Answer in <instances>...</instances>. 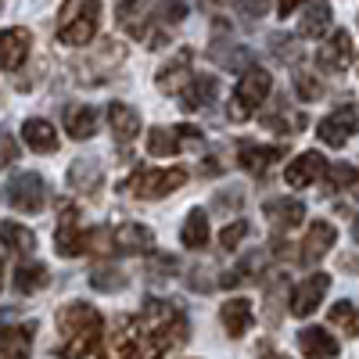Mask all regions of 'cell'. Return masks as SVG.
Here are the masks:
<instances>
[{"instance_id":"obj_1","label":"cell","mask_w":359,"mask_h":359,"mask_svg":"<svg viewBox=\"0 0 359 359\" xmlns=\"http://www.w3.org/2000/svg\"><path fill=\"white\" fill-rule=\"evenodd\" d=\"M187 341V316L162 298H144L137 316V359H162Z\"/></svg>"},{"instance_id":"obj_2","label":"cell","mask_w":359,"mask_h":359,"mask_svg":"<svg viewBox=\"0 0 359 359\" xmlns=\"http://www.w3.org/2000/svg\"><path fill=\"white\" fill-rule=\"evenodd\" d=\"M104 331V320L94 306L86 302H72L65 309H57V355L62 359H86L97 348Z\"/></svg>"},{"instance_id":"obj_3","label":"cell","mask_w":359,"mask_h":359,"mask_svg":"<svg viewBox=\"0 0 359 359\" xmlns=\"http://www.w3.org/2000/svg\"><path fill=\"white\" fill-rule=\"evenodd\" d=\"M101 25V0H65L57 15V40L69 47H86L97 36Z\"/></svg>"},{"instance_id":"obj_4","label":"cell","mask_w":359,"mask_h":359,"mask_svg":"<svg viewBox=\"0 0 359 359\" xmlns=\"http://www.w3.org/2000/svg\"><path fill=\"white\" fill-rule=\"evenodd\" d=\"M184 184H187V169H180V165H172V169H137L123 184V191L137 201H158V198L180 191Z\"/></svg>"},{"instance_id":"obj_5","label":"cell","mask_w":359,"mask_h":359,"mask_svg":"<svg viewBox=\"0 0 359 359\" xmlns=\"http://www.w3.org/2000/svg\"><path fill=\"white\" fill-rule=\"evenodd\" d=\"M269 90H273L269 72L259 69V65H252L241 79H237V90H233V97L226 104V115L233 118V123H245V118H252L259 111V104L269 97Z\"/></svg>"},{"instance_id":"obj_6","label":"cell","mask_w":359,"mask_h":359,"mask_svg":"<svg viewBox=\"0 0 359 359\" xmlns=\"http://www.w3.org/2000/svg\"><path fill=\"white\" fill-rule=\"evenodd\" d=\"M4 198L15 212H40L43 201H47V187H43V176L40 172H11L8 184H4Z\"/></svg>"},{"instance_id":"obj_7","label":"cell","mask_w":359,"mask_h":359,"mask_svg":"<svg viewBox=\"0 0 359 359\" xmlns=\"http://www.w3.org/2000/svg\"><path fill=\"white\" fill-rule=\"evenodd\" d=\"M123 57H126V47L123 43H115V40H104L97 47H90L83 62H76V72L83 83H101L115 72V65H123Z\"/></svg>"},{"instance_id":"obj_8","label":"cell","mask_w":359,"mask_h":359,"mask_svg":"<svg viewBox=\"0 0 359 359\" xmlns=\"http://www.w3.org/2000/svg\"><path fill=\"white\" fill-rule=\"evenodd\" d=\"M83 237L86 230H79V212L76 205H62V216H57V226H54V252L62 259H76L83 255Z\"/></svg>"},{"instance_id":"obj_9","label":"cell","mask_w":359,"mask_h":359,"mask_svg":"<svg viewBox=\"0 0 359 359\" xmlns=\"http://www.w3.org/2000/svg\"><path fill=\"white\" fill-rule=\"evenodd\" d=\"M187 144H201V130L194 126H155V130H147V151H151L155 158H165V155H176L180 147H187Z\"/></svg>"},{"instance_id":"obj_10","label":"cell","mask_w":359,"mask_h":359,"mask_svg":"<svg viewBox=\"0 0 359 359\" xmlns=\"http://www.w3.org/2000/svg\"><path fill=\"white\" fill-rule=\"evenodd\" d=\"M327 287H331V277H327V273H313V277H306L302 284L291 291V316H298V320L313 316L316 306L323 302Z\"/></svg>"},{"instance_id":"obj_11","label":"cell","mask_w":359,"mask_h":359,"mask_svg":"<svg viewBox=\"0 0 359 359\" xmlns=\"http://www.w3.org/2000/svg\"><path fill=\"white\" fill-rule=\"evenodd\" d=\"M355 133V108L352 104H341L334 108L327 118H320L316 126V137L327 144V147H345V140Z\"/></svg>"},{"instance_id":"obj_12","label":"cell","mask_w":359,"mask_h":359,"mask_svg":"<svg viewBox=\"0 0 359 359\" xmlns=\"http://www.w3.org/2000/svg\"><path fill=\"white\" fill-rule=\"evenodd\" d=\"M101 359H137V316H118L101 348Z\"/></svg>"},{"instance_id":"obj_13","label":"cell","mask_w":359,"mask_h":359,"mask_svg":"<svg viewBox=\"0 0 359 359\" xmlns=\"http://www.w3.org/2000/svg\"><path fill=\"white\" fill-rule=\"evenodd\" d=\"M29 50H33V33H29V29L11 25V29L0 33V65H4L8 72H18L22 69Z\"/></svg>"},{"instance_id":"obj_14","label":"cell","mask_w":359,"mask_h":359,"mask_svg":"<svg viewBox=\"0 0 359 359\" xmlns=\"http://www.w3.org/2000/svg\"><path fill=\"white\" fill-rule=\"evenodd\" d=\"M327 169L331 165H327V158L320 151H302L298 158L287 162L284 180H287V187H309V184H316V176H323Z\"/></svg>"},{"instance_id":"obj_15","label":"cell","mask_w":359,"mask_h":359,"mask_svg":"<svg viewBox=\"0 0 359 359\" xmlns=\"http://www.w3.org/2000/svg\"><path fill=\"white\" fill-rule=\"evenodd\" d=\"M348 62H352V36L345 29H338L331 40L316 47V65L327 69V72H345Z\"/></svg>"},{"instance_id":"obj_16","label":"cell","mask_w":359,"mask_h":359,"mask_svg":"<svg viewBox=\"0 0 359 359\" xmlns=\"http://www.w3.org/2000/svg\"><path fill=\"white\" fill-rule=\"evenodd\" d=\"M101 184H104V165H101V158H76V162L69 165V187H72L76 194H90V198H94V194L101 191Z\"/></svg>"},{"instance_id":"obj_17","label":"cell","mask_w":359,"mask_h":359,"mask_svg":"<svg viewBox=\"0 0 359 359\" xmlns=\"http://www.w3.org/2000/svg\"><path fill=\"white\" fill-rule=\"evenodd\" d=\"M284 158V147H269V144H252L245 140L241 147H237V162H241L248 172L255 176H266L269 169H273L277 162Z\"/></svg>"},{"instance_id":"obj_18","label":"cell","mask_w":359,"mask_h":359,"mask_svg":"<svg viewBox=\"0 0 359 359\" xmlns=\"http://www.w3.org/2000/svg\"><path fill=\"white\" fill-rule=\"evenodd\" d=\"M216 97H219V79L201 72V76H194L184 86V94H180V108H184V111H201V108L212 104Z\"/></svg>"},{"instance_id":"obj_19","label":"cell","mask_w":359,"mask_h":359,"mask_svg":"<svg viewBox=\"0 0 359 359\" xmlns=\"http://www.w3.org/2000/svg\"><path fill=\"white\" fill-rule=\"evenodd\" d=\"M151 245H155L151 226H144V223L115 226V252L118 255H144V252H151Z\"/></svg>"},{"instance_id":"obj_20","label":"cell","mask_w":359,"mask_h":359,"mask_svg":"<svg viewBox=\"0 0 359 359\" xmlns=\"http://www.w3.org/2000/svg\"><path fill=\"white\" fill-rule=\"evenodd\" d=\"M108 123H111L115 144H123V147H130L140 137V115L130 104H123V101H111L108 104Z\"/></svg>"},{"instance_id":"obj_21","label":"cell","mask_w":359,"mask_h":359,"mask_svg":"<svg viewBox=\"0 0 359 359\" xmlns=\"http://www.w3.org/2000/svg\"><path fill=\"white\" fill-rule=\"evenodd\" d=\"M338 241V230L331 226V223H323V219H316L313 226H309V233H306V241H302V262L306 266H313V262H320L327 252H331V245Z\"/></svg>"},{"instance_id":"obj_22","label":"cell","mask_w":359,"mask_h":359,"mask_svg":"<svg viewBox=\"0 0 359 359\" xmlns=\"http://www.w3.org/2000/svg\"><path fill=\"white\" fill-rule=\"evenodd\" d=\"M298 348H302L309 359H334L338 355V338L323 327H302L298 331Z\"/></svg>"},{"instance_id":"obj_23","label":"cell","mask_w":359,"mask_h":359,"mask_svg":"<svg viewBox=\"0 0 359 359\" xmlns=\"http://www.w3.org/2000/svg\"><path fill=\"white\" fill-rule=\"evenodd\" d=\"M216 57V62L223 65V69H230V72H248L252 69V50L248 47H237L233 40H226V36H219L216 33V40H212V50H208Z\"/></svg>"},{"instance_id":"obj_24","label":"cell","mask_w":359,"mask_h":359,"mask_svg":"<svg viewBox=\"0 0 359 359\" xmlns=\"http://www.w3.org/2000/svg\"><path fill=\"white\" fill-rule=\"evenodd\" d=\"M252 316L255 313H252L248 298H230V302H223V309H219V320H223L230 338H245L248 327H252Z\"/></svg>"},{"instance_id":"obj_25","label":"cell","mask_w":359,"mask_h":359,"mask_svg":"<svg viewBox=\"0 0 359 359\" xmlns=\"http://www.w3.org/2000/svg\"><path fill=\"white\" fill-rule=\"evenodd\" d=\"M266 216H269V223H273L277 230H294L298 223H302V216H306V205L298 198H273L266 205Z\"/></svg>"},{"instance_id":"obj_26","label":"cell","mask_w":359,"mask_h":359,"mask_svg":"<svg viewBox=\"0 0 359 359\" xmlns=\"http://www.w3.org/2000/svg\"><path fill=\"white\" fill-rule=\"evenodd\" d=\"M65 130L72 140H90L97 133V111L90 104H69L65 108Z\"/></svg>"},{"instance_id":"obj_27","label":"cell","mask_w":359,"mask_h":359,"mask_svg":"<svg viewBox=\"0 0 359 359\" xmlns=\"http://www.w3.org/2000/svg\"><path fill=\"white\" fill-rule=\"evenodd\" d=\"M327 29H331V4H327V0H313L306 8V15L298 18V33L309 36V40H320Z\"/></svg>"},{"instance_id":"obj_28","label":"cell","mask_w":359,"mask_h":359,"mask_svg":"<svg viewBox=\"0 0 359 359\" xmlns=\"http://www.w3.org/2000/svg\"><path fill=\"white\" fill-rule=\"evenodd\" d=\"M22 140L33 147V151H54L57 147V130L47 118H25L22 123Z\"/></svg>"},{"instance_id":"obj_29","label":"cell","mask_w":359,"mask_h":359,"mask_svg":"<svg viewBox=\"0 0 359 359\" xmlns=\"http://www.w3.org/2000/svg\"><path fill=\"white\" fill-rule=\"evenodd\" d=\"M191 47H184V50H176V57H172V62H165L162 69H158V90H165V94H169V90H180V83H184L187 79V72H191Z\"/></svg>"},{"instance_id":"obj_30","label":"cell","mask_w":359,"mask_h":359,"mask_svg":"<svg viewBox=\"0 0 359 359\" xmlns=\"http://www.w3.org/2000/svg\"><path fill=\"white\" fill-rule=\"evenodd\" d=\"M33 331L36 323H22V327H4L0 345H4V359H25L33 348Z\"/></svg>"},{"instance_id":"obj_31","label":"cell","mask_w":359,"mask_h":359,"mask_svg":"<svg viewBox=\"0 0 359 359\" xmlns=\"http://www.w3.org/2000/svg\"><path fill=\"white\" fill-rule=\"evenodd\" d=\"M115 22L126 29V33L140 36L147 33V0H123V4L115 8Z\"/></svg>"},{"instance_id":"obj_32","label":"cell","mask_w":359,"mask_h":359,"mask_svg":"<svg viewBox=\"0 0 359 359\" xmlns=\"http://www.w3.org/2000/svg\"><path fill=\"white\" fill-rule=\"evenodd\" d=\"M15 291L18 294H36V291H43L47 284H50V273H47V266L43 262H22L18 269H15Z\"/></svg>"},{"instance_id":"obj_33","label":"cell","mask_w":359,"mask_h":359,"mask_svg":"<svg viewBox=\"0 0 359 359\" xmlns=\"http://www.w3.org/2000/svg\"><path fill=\"white\" fill-rule=\"evenodd\" d=\"M262 266H266V252H248L241 262H237V266L230 269V273H223V277H219V284H223V287H241V284H252V280H255V273H259Z\"/></svg>"},{"instance_id":"obj_34","label":"cell","mask_w":359,"mask_h":359,"mask_svg":"<svg viewBox=\"0 0 359 359\" xmlns=\"http://www.w3.org/2000/svg\"><path fill=\"white\" fill-rule=\"evenodd\" d=\"M180 241H184V248L198 252L208 245V216L201 212V208H194V212L184 219V230H180Z\"/></svg>"},{"instance_id":"obj_35","label":"cell","mask_w":359,"mask_h":359,"mask_svg":"<svg viewBox=\"0 0 359 359\" xmlns=\"http://www.w3.org/2000/svg\"><path fill=\"white\" fill-rule=\"evenodd\" d=\"M4 245H8V255H29L36 248V237L29 226H18V223H4Z\"/></svg>"},{"instance_id":"obj_36","label":"cell","mask_w":359,"mask_h":359,"mask_svg":"<svg viewBox=\"0 0 359 359\" xmlns=\"http://www.w3.org/2000/svg\"><path fill=\"white\" fill-rule=\"evenodd\" d=\"M83 252H90V255H115V230H111V226H94V230H86Z\"/></svg>"},{"instance_id":"obj_37","label":"cell","mask_w":359,"mask_h":359,"mask_svg":"<svg viewBox=\"0 0 359 359\" xmlns=\"http://www.w3.org/2000/svg\"><path fill=\"white\" fill-rule=\"evenodd\" d=\"M144 273H147V280H151V284H162V280H169L176 273V259L169 252H151V255H147V262H144Z\"/></svg>"},{"instance_id":"obj_38","label":"cell","mask_w":359,"mask_h":359,"mask_svg":"<svg viewBox=\"0 0 359 359\" xmlns=\"http://www.w3.org/2000/svg\"><path fill=\"white\" fill-rule=\"evenodd\" d=\"M287 298V280L284 277H269L266 280V320L277 323L280 320V302Z\"/></svg>"},{"instance_id":"obj_39","label":"cell","mask_w":359,"mask_h":359,"mask_svg":"<svg viewBox=\"0 0 359 359\" xmlns=\"http://www.w3.org/2000/svg\"><path fill=\"white\" fill-rule=\"evenodd\" d=\"M262 123H266L269 130H277V133H298V130L306 126V115L287 111V104H284V108L273 111V115H262Z\"/></svg>"},{"instance_id":"obj_40","label":"cell","mask_w":359,"mask_h":359,"mask_svg":"<svg viewBox=\"0 0 359 359\" xmlns=\"http://www.w3.org/2000/svg\"><path fill=\"white\" fill-rule=\"evenodd\" d=\"M269 54H273L280 65H287V62H298V57H302V47H298V40L287 36V33H273L269 36Z\"/></svg>"},{"instance_id":"obj_41","label":"cell","mask_w":359,"mask_h":359,"mask_svg":"<svg viewBox=\"0 0 359 359\" xmlns=\"http://www.w3.org/2000/svg\"><path fill=\"white\" fill-rule=\"evenodd\" d=\"M331 323H334V327H341V331H345L348 338H355V334H359V309L341 298V302L331 309Z\"/></svg>"},{"instance_id":"obj_42","label":"cell","mask_w":359,"mask_h":359,"mask_svg":"<svg viewBox=\"0 0 359 359\" xmlns=\"http://www.w3.org/2000/svg\"><path fill=\"white\" fill-rule=\"evenodd\" d=\"M90 284L97 291H123L126 287V273L123 269H111V266H97L94 273H90Z\"/></svg>"},{"instance_id":"obj_43","label":"cell","mask_w":359,"mask_h":359,"mask_svg":"<svg viewBox=\"0 0 359 359\" xmlns=\"http://www.w3.org/2000/svg\"><path fill=\"white\" fill-rule=\"evenodd\" d=\"M323 187L327 191H348V187H355V169L348 162H334L331 169H327V184Z\"/></svg>"},{"instance_id":"obj_44","label":"cell","mask_w":359,"mask_h":359,"mask_svg":"<svg viewBox=\"0 0 359 359\" xmlns=\"http://www.w3.org/2000/svg\"><path fill=\"white\" fill-rule=\"evenodd\" d=\"M241 205H245V191L241 187H223L219 194H216V201H212V208L216 212H223V216H237L241 212Z\"/></svg>"},{"instance_id":"obj_45","label":"cell","mask_w":359,"mask_h":359,"mask_svg":"<svg viewBox=\"0 0 359 359\" xmlns=\"http://www.w3.org/2000/svg\"><path fill=\"white\" fill-rule=\"evenodd\" d=\"M269 11V0H237V15H241V25H259Z\"/></svg>"},{"instance_id":"obj_46","label":"cell","mask_w":359,"mask_h":359,"mask_svg":"<svg viewBox=\"0 0 359 359\" xmlns=\"http://www.w3.org/2000/svg\"><path fill=\"white\" fill-rule=\"evenodd\" d=\"M294 94L302 97V101H316L323 94V86L313 72H294Z\"/></svg>"},{"instance_id":"obj_47","label":"cell","mask_w":359,"mask_h":359,"mask_svg":"<svg viewBox=\"0 0 359 359\" xmlns=\"http://www.w3.org/2000/svg\"><path fill=\"white\" fill-rule=\"evenodd\" d=\"M184 15H187L184 0H158V22L162 25H180Z\"/></svg>"},{"instance_id":"obj_48","label":"cell","mask_w":359,"mask_h":359,"mask_svg":"<svg viewBox=\"0 0 359 359\" xmlns=\"http://www.w3.org/2000/svg\"><path fill=\"white\" fill-rule=\"evenodd\" d=\"M245 237H248V223H245V219H237V223H230V226L219 233V245H223L226 252H233L237 245L245 241Z\"/></svg>"},{"instance_id":"obj_49","label":"cell","mask_w":359,"mask_h":359,"mask_svg":"<svg viewBox=\"0 0 359 359\" xmlns=\"http://www.w3.org/2000/svg\"><path fill=\"white\" fill-rule=\"evenodd\" d=\"M205 273H208V269H201V266H194V269H191V273H187V287H191V291H208V287H212V280H208Z\"/></svg>"},{"instance_id":"obj_50","label":"cell","mask_w":359,"mask_h":359,"mask_svg":"<svg viewBox=\"0 0 359 359\" xmlns=\"http://www.w3.org/2000/svg\"><path fill=\"white\" fill-rule=\"evenodd\" d=\"M15 158H18V151H15V140H11V137H4V158H0V162L11 165Z\"/></svg>"},{"instance_id":"obj_51","label":"cell","mask_w":359,"mask_h":359,"mask_svg":"<svg viewBox=\"0 0 359 359\" xmlns=\"http://www.w3.org/2000/svg\"><path fill=\"white\" fill-rule=\"evenodd\" d=\"M298 4H302V0H277V8H280V15H291Z\"/></svg>"},{"instance_id":"obj_52","label":"cell","mask_w":359,"mask_h":359,"mask_svg":"<svg viewBox=\"0 0 359 359\" xmlns=\"http://www.w3.org/2000/svg\"><path fill=\"white\" fill-rule=\"evenodd\" d=\"M341 269H355V273H359V255H345L341 259Z\"/></svg>"},{"instance_id":"obj_53","label":"cell","mask_w":359,"mask_h":359,"mask_svg":"<svg viewBox=\"0 0 359 359\" xmlns=\"http://www.w3.org/2000/svg\"><path fill=\"white\" fill-rule=\"evenodd\" d=\"M201 8H208V11H216V8H223V4H230V0H198Z\"/></svg>"},{"instance_id":"obj_54","label":"cell","mask_w":359,"mask_h":359,"mask_svg":"<svg viewBox=\"0 0 359 359\" xmlns=\"http://www.w3.org/2000/svg\"><path fill=\"white\" fill-rule=\"evenodd\" d=\"M259 359H287V355H280V352H262Z\"/></svg>"},{"instance_id":"obj_55","label":"cell","mask_w":359,"mask_h":359,"mask_svg":"<svg viewBox=\"0 0 359 359\" xmlns=\"http://www.w3.org/2000/svg\"><path fill=\"white\" fill-rule=\"evenodd\" d=\"M352 237H355V245H359V216H355V223H352Z\"/></svg>"}]
</instances>
